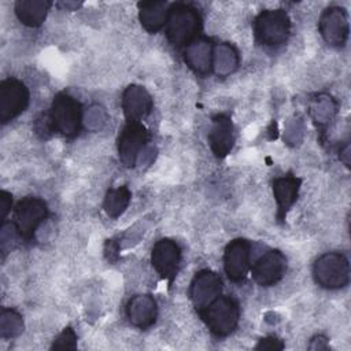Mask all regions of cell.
I'll return each instance as SVG.
<instances>
[{"label":"cell","mask_w":351,"mask_h":351,"mask_svg":"<svg viewBox=\"0 0 351 351\" xmlns=\"http://www.w3.org/2000/svg\"><path fill=\"white\" fill-rule=\"evenodd\" d=\"M318 29L326 44L343 47L348 38V15L343 7L332 5L324 10L318 21Z\"/></svg>","instance_id":"obj_9"},{"label":"cell","mask_w":351,"mask_h":351,"mask_svg":"<svg viewBox=\"0 0 351 351\" xmlns=\"http://www.w3.org/2000/svg\"><path fill=\"white\" fill-rule=\"evenodd\" d=\"M200 318L215 336H228L232 333L240 317L239 303L230 296H219L206 308L199 311Z\"/></svg>","instance_id":"obj_2"},{"label":"cell","mask_w":351,"mask_h":351,"mask_svg":"<svg viewBox=\"0 0 351 351\" xmlns=\"http://www.w3.org/2000/svg\"><path fill=\"white\" fill-rule=\"evenodd\" d=\"M202 30V16L191 4H171L166 23V36L177 48H185L197 38Z\"/></svg>","instance_id":"obj_1"},{"label":"cell","mask_w":351,"mask_h":351,"mask_svg":"<svg viewBox=\"0 0 351 351\" xmlns=\"http://www.w3.org/2000/svg\"><path fill=\"white\" fill-rule=\"evenodd\" d=\"M47 217V203L40 197L27 196L18 202L14 210L12 226L21 239L30 240L33 239L37 228L41 225V222L45 221Z\"/></svg>","instance_id":"obj_6"},{"label":"cell","mask_w":351,"mask_h":351,"mask_svg":"<svg viewBox=\"0 0 351 351\" xmlns=\"http://www.w3.org/2000/svg\"><path fill=\"white\" fill-rule=\"evenodd\" d=\"M300 185H302V178L293 174H287L273 181V195L277 203L278 221L285 219L288 210L293 206V203L298 199Z\"/></svg>","instance_id":"obj_18"},{"label":"cell","mask_w":351,"mask_h":351,"mask_svg":"<svg viewBox=\"0 0 351 351\" xmlns=\"http://www.w3.org/2000/svg\"><path fill=\"white\" fill-rule=\"evenodd\" d=\"M239 66V53L229 43H221L213 51V69L217 75L226 77L232 74Z\"/></svg>","instance_id":"obj_21"},{"label":"cell","mask_w":351,"mask_h":351,"mask_svg":"<svg viewBox=\"0 0 351 351\" xmlns=\"http://www.w3.org/2000/svg\"><path fill=\"white\" fill-rule=\"evenodd\" d=\"M121 103L128 121H141L152 110V97L140 85H129L122 93Z\"/></svg>","instance_id":"obj_15"},{"label":"cell","mask_w":351,"mask_h":351,"mask_svg":"<svg viewBox=\"0 0 351 351\" xmlns=\"http://www.w3.org/2000/svg\"><path fill=\"white\" fill-rule=\"evenodd\" d=\"M310 350H328L329 344H328V339L322 335L314 336L308 344Z\"/></svg>","instance_id":"obj_29"},{"label":"cell","mask_w":351,"mask_h":351,"mask_svg":"<svg viewBox=\"0 0 351 351\" xmlns=\"http://www.w3.org/2000/svg\"><path fill=\"white\" fill-rule=\"evenodd\" d=\"M129 202H130V191L126 185H122L118 188H112L107 192L104 197L103 208L110 218H118L121 214H123V211L129 206Z\"/></svg>","instance_id":"obj_22"},{"label":"cell","mask_w":351,"mask_h":351,"mask_svg":"<svg viewBox=\"0 0 351 351\" xmlns=\"http://www.w3.org/2000/svg\"><path fill=\"white\" fill-rule=\"evenodd\" d=\"M81 104L71 95L60 92L51 104L49 123L52 129L66 137H74L81 126Z\"/></svg>","instance_id":"obj_5"},{"label":"cell","mask_w":351,"mask_h":351,"mask_svg":"<svg viewBox=\"0 0 351 351\" xmlns=\"http://www.w3.org/2000/svg\"><path fill=\"white\" fill-rule=\"evenodd\" d=\"M285 270V255L278 250H270L252 265V277L261 287H271L284 277Z\"/></svg>","instance_id":"obj_13"},{"label":"cell","mask_w":351,"mask_h":351,"mask_svg":"<svg viewBox=\"0 0 351 351\" xmlns=\"http://www.w3.org/2000/svg\"><path fill=\"white\" fill-rule=\"evenodd\" d=\"M126 315L133 326L147 329L156 321V300L151 295H136L126 304Z\"/></svg>","instance_id":"obj_17"},{"label":"cell","mask_w":351,"mask_h":351,"mask_svg":"<svg viewBox=\"0 0 351 351\" xmlns=\"http://www.w3.org/2000/svg\"><path fill=\"white\" fill-rule=\"evenodd\" d=\"M282 348H284V343L274 336L263 337L255 346V350H274L276 351V350H282Z\"/></svg>","instance_id":"obj_27"},{"label":"cell","mask_w":351,"mask_h":351,"mask_svg":"<svg viewBox=\"0 0 351 351\" xmlns=\"http://www.w3.org/2000/svg\"><path fill=\"white\" fill-rule=\"evenodd\" d=\"M214 45L204 37H197L184 48V59L188 67L199 74L206 75L213 69Z\"/></svg>","instance_id":"obj_16"},{"label":"cell","mask_w":351,"mask_h":351,"mask_svg":"<svg viewBox=\"0 0 351 351\" xmlns=\"http://www.w3.org/2000/svg\"><path fill=\"white\" fill-rule=\"evenodd\" d=\"M29 104V89L16 78L0 82V122L4 125L26 110Z\"/></svg>","instance_id":"obj_8"},{"label":"cell","mask_w":351,"mask_h":351,"mask_svg":"<svg viewBox=\"0 0 351 351\" xmlns=\"http://www.w3.org/2000/svg\"><path fill=\"white\" fill-rule=\"evenodd\" d=\"M148 141V132L140 121H128L118 137L119 160L126 167H134Z\"/></svg>","instance_id":"obj_7"},{"label":"cell","mask_w":351,"mask_h":351,"mask_svg":"<svg viewBox=\"0 0 351 351\" xmlns=\"http://www.w3.org/2000/svg\"><path fill=\"white\" fill-rule=\"evenodd\" d=\"M52 350H74L77 348V335L73 328H64L53 340Z\"/></svg>","instance_id":"obj_25"},{"label":"cell","mask_w":351,"mask_h":351,"mask_svg":"<svg viewBox=\"0 0 351 351\" xmlns=\"http://www.w3.org/2000/svg\"><path fill=\"white\" fill-rule=\"evenodd\" d=\"M221 292H222L221 277L215 271L208 269L199 270L195 274L189 287V296L197 313L206 308L217 298H219Z\"/></svg>","instance_id":"obj_10"},{"label":"cell","mask_w":351,"mask_h":351,"mask_svg":"<svg viewBox=\"0 0 351 351\" xmlns=\"http://www.w3.org/2000/svg\"><path fill=\"white\" fill-rule=\"evenodd\" d=\"M11 204H12V196L7 191H1L0 192V218H1V221H4L7 214L10 213Z\"/></svg>","instance_id":"obj_28"},{"label":"cell","mask_w":351,"mask_h":351,"mask_svg":"<svg viewBox=\"0 0 351 351\" xmlns=\"http://www.w3.org/2000/svg\"><path fill=\"white\" fill-rule=\"evenodd\" d=\"M22 315L12 308H3L0 313V336L3 339H12L22 333Z\"/></svg>","instance_id":"obj_24"},{"label":"cell","mask_w":351,"mask_h":351,"mask_svg":"<svg viewBox=\"0 0 351 351\" xmlns=\"http://www.w3.org/2000/svg\"><path fill=\"white\" fill-rule=\"evenodd\" d=\"M138 18L143 27L149 33H156L166 26L171 4L167 1H141L137 4Z\"/></svg>","instance_id":"obj_19"},{"label":"cell","mask_w":351,"mask_h":351,"mask_svg":"<svg viewBox=\"0 0 351 351\" xmlns=\"http://www.w3.org/2000/svg\"><path fill=\"white\" fill-rule=\"evenodd\" d=\"M254 33L256 41L265 47L282 45L291 33V19L281 8L265 10L254 21Z\"/></svg>","instance_id":"obj_4"},{"label":"cell","mask_w":351,"mask_h":351,"mask_svg":"<svg viewBox=\"0 0 351 351\" xmlns=\"http://www.w3.org/2000/svg\"><path fill=\"white\" fill-rule=\"evenodd\" d=\"M208 144L213 154L222 159L225 158L234 144L233 123L225 114H217L213 118V125L208 133Z\"/></svg>","instance_id":"obj_14"},{"label":"cell","mask_w":351,"mask_h":351,"mask_svg":"<svg viewBox=\"0 0 351 351\" xmlns=\"http://www.w3.org/2000/svg\"><path fill=\"white\" fill-rule=\"evenodd\" d=\"M251 262V244L245 239L232 240L223 254V269L228 278L239 282L245 278Z\"/></svg>","instance_id":"obj_12"},{"label":"cell","mask_w":351,"mask_h":351,"mask_svg":"<svg viewBox=\"0 0 351 351\" xmlns=\"http://www.w3.org/2000/svg\"><path fill=\"white\" fill-rule=\"evenodd\" d=\"M181 262V248L178 244L170 239H160L152 248L151 263L156 273L169 281L173 282L177 276Z\"/></svg>","instance_id":"obj_11"},{"label":"cell","mask_w":351,"mask_h":351,"mask_svg":"<svg viewBox=\"0 0 351 351\" xmlns=\"http://www.w3.org/2000/svg\"><path fill=\"white\" fill-rule=\"evenodd\" d=\"M63 5H64V8H74V7H78L80 4H77V3H64Z\"/></svg>","instance_id":"obj_30"},{"label":"cell","mask_w":351,"mask_h":351,"mask_svg":"<svg viewBox=\"0 0 351 351\" xmlns=\"http://www.w3.org/2000/svg\"><path fill=\"white\" fill-rule=\"evenodd\" d=\"M51 5L52 3L48 0H19L15 3L14 10L23 25L38 27L44 22Z\"/></svg>","instance_id":"obj_20"},{"label":"cell","mask_w":351,"mask_h":351,"mask_svg":"<svg viewBox=\"0 0 351 351\" xmlns=\"http://www.w3.org/2000/svg\"><path fill=\"white\" fill-rule=\"evenodd\" d=\"M337 104L335 99L326 93L318 95L315 99L311 100L310 104V114L318 125H326L336 114Z\"/></svg>","instance_id":"obj_23"},{"label":"cell","mask_w":351,"mask_h":351,"mask_svg":"<svg viewBox=\"0 0 351 351\" xmlns=\"http://www.w3.org/2000/svg\"><path fill=\"white\" fill-rule=\"evenodd\" d=\"M314 281L325 289H340L350 282V263L340 252H325L313 266Z\"/></svg>","instance_id":"obj_3"},{"label":"cell","mask_w":351,"mask_h":351,"mask_svg":"<svg viewBox=\"0 0 351 351\" xmlns=\"http://www.w3.org/2000/svg\"><path fill=\"white\" fill-rule=\"evenodd\" d=\"M86 125L90 128V129H99L104 125L106 122V114L103 111V108L97 107V106H93L88 112H86Z\"/></svg>","instance_id":"obj_26"}]
</instances>
